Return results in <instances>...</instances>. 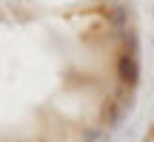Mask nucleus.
Instances as JSON below:
<instances>
[{
    "label": "nucleus",
    "instance_id": "f257e3e1",
    "mask_svg": "<svg viewBox=\"0 0 154 142\" xmlns=\"http://www.w3.org/2000/svg\"><path fill=\"white\" fill-rule=\"evenodd\" d=\"M117 77H120V82L128 85V88H134L140 82V66H137V57L134 54H128V51L120 54V60H117Z\"/></svg>",
    "mask_w": 154,
    "mask_h": 142
},
{
    "label": "nucleus",
    "instance_id": "f03ea898",
    "mask_svg": "<svg viewBox=\"0 0 154 142\" xmlns=\"http://www.w3.org/2000/svg\"><path fill=\"white\" fill-rule=\"evenodd\" d=\"M123 114H126V108H123L120 102L106 99V105L100 108V122H103V128H120L123 125Z\"/></svg>",
    "mask_w": 154,
    "mask_h": 142
},
{
    "label": "nucleus",
    "instance_id": "7ed1b4c3",
    "mask_svg": "<svg viewBox=\"0 0 154 142\" xmlns=\"http://www.w3.org/2000/svg\"><path fill=\"white\" fill-rule=\"evenodd\" d=\"M109 26L114 28V31H123V28H128V6L117 3L109 9Z\"/></svg>",
    "mask_w": 154,
    "mask_h": 142
},
{
    "label": "nucleus",
    "instance_id": "20e7f679",
    "mask_svg": "<svg viewBox=\"0 0 154 142\" xmlns=\"http://www.w3.org/2000/svg\"><path fill=\"white\" fill-rule=\"evenodd\" d=\"M80 142H109V131H106L103 125H88L80 131Z\"/></svg>",
    "mask_w": 154,
    "mask_h": 142
}]
</instances>
